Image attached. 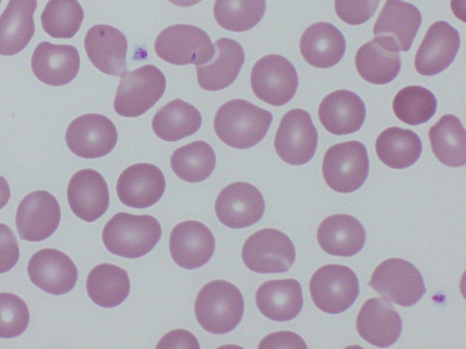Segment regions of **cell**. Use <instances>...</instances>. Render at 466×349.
<instances>
[{
    "label": "cell",
    "instance_id": "1",
    "mask_svg": "<svg viewBox=\"0 0 466 349\" xmlns=\"http://www.w3.org/2000/svg\"><path fill=\"white\" fill-rule=\"evenodd\" d=\"M272 114L246 100L233 99L222 105L214 117V129L226 145L248 149L267 135Z\"/></svg>",
    "mask_w": 466,
    "mask_h": 349
},
{
    "label": "cell",
    "instance_id": "2",
    "mask_svg": "<svg viewBox=\"0 0 466 349\" xmlns=\"http://www.w3.org/2000/svg\"><path fill=\"white\" fill-rule=\"evenodd\" d=\"M244 313L243 296L233 284L215 280L205 284L195 301V315L200 326L215 334L235 329Z\"/></svg>",
    "mask_w": 466,
    "mask_h": 349
},
{
    "label": "cell",
    "instance_id": "3",
    "mask_svg": "<svg viewBox=\"0 0 466 349\" xmlns=\"http://www.w3.org/2000/svg\"><path fill=\"white\" fill-rule=\"evenodd\" d=\"M161 236V225L148 214H116L105 225L102 239L106 248L126 258H138L149 253Z\"/></svg>",
    "mask_w": 466,
    "mask_h": 349
},
{
    "label": "cell",
    "instance_id": "4",
    "mask_svg": "<svg viewBox=\"0 0 466 349\" xmlns=\"http://www.w3.org/2000/svg\"><path fill=\"white\" fill-rule=\"evenodd\" d=\"M166 77L155 65L127 71L119 81L114 100L116 113L125 117L145 114L164 95Z\"/></svg>",
    "mask_w": 466,
    "mask_h": 349
},
{
    "label": "cell",
    "instance_id": "5",
    "mask_svg": "<svg viewBox=\"0 0 466 349\" xmlns=\"http://www.w3.org/2000/svg\"><path fill=\"white\" fill-rule=\"evenodd\" d=\"M369 169L367 148L359 141L336 144L323 157V178L339 193L348 194L359 189L366 181Z\"/></svg>",
    "mask_w": 466,
    "mask_h": 349
},
{
    "label": "cell",
    "instance_id": "6",
    "mask_svg": "<svg viewBox=\"0 0 466 349\" xmlns=\"http://www.w3.org/2000/svg\"><path fill=\"white\" fill-rule=\"evenodd\" d=\"M159 58L176 65L208 63L214 55L215 45L208 35L191 25H174L159 33L155 42Z\"/></svg>",
    "mask_w": 466,
    "mask_h": 349
},
{
    "label": "cell",
    "instance_id": "7",
    "mask_svg": "<svg viewBox=\"0 0 466 349\" xmlns=\"http://www.w3.org/2000/svg\"><path fill=\"white\" fill-rule=\"evenodd\" d=\"M309 291L319 309L328 314H339L354 304L360 285L356 274L350 267L329 264L313 274Z\"/></svg>",
    "mask_w": 466,
    "mask_h": 349
},
{
    "label": "cell",
    "instance_id": "8",
    "mask_svg": "<svg viewBox=\"0 0 466 349\" xmlns=\"http://www.w3.org/2000/svg\"><path fill=\"white\" fill-rule=\"evenodd\" d=\"M369 285L386 300L404 307L415 304L426 292L420 272L400 258L381 262L374 270Z\"/></svg>",
    "mask_w": 466,
    "mask_h": 349
},
{
    "label": "cell",
    "instance_id": "9",
    "mask_svg": "<svg viewBox=\"0 0 466 349\" xmlns=\"http://www.w3.org/2000/svg\"><path fill=\"white\" fill-rule=\"evenodd\" d=\"M245 265L258 274L287 272L296 259L289 237L279 230L264 228L250 235L242 247Z\"/></svg>",
    "mask_w": 466,
    "mask_h": 349
},
{
    "label": "cell",
    "instance_id": "10",
    "mask_svg": "<svg viewBox=\"0 0 466 349\" xmlns=\"http://www.w3.org/2000/svg\"><path fill=\"white\" fill-rule=\"evenodd\" d=\"M250 85L258 99L280 106L296 94L299 77L296 68L287 58L280 55H268L253 65Z\"/></svg>",
    "mask_w": 466,
    "mask_h": 349
},
{
    "label": "cell",
    "instance_id": "11",
    "mask_svg": "<svg viewBox=\"0 0 466 349\" xmlns=\"http://www.w3.org/2000/svg\"><path fill=\"white\" fill-rule=\"evenodd\" d=\"M318 131L310 115L303 109H292L281 118L274 146L278 155L292 165L308 163L318 146Z\"/></svg>",
    "mask_w": 466,
    "mask_h": 349
},
{
    "label": "cell",
    "instance_id": "12",
    "mask_svg": "<svg viewBox=\"0 0 466 349\" xmlns=\"http://www.w3.org/2000/svg\"><path fill=\"white\" fill-rule=\"evenodd\" d=\"M66 142L76 155L87 159L98 158L114 149L117 131L108 117L100 114H86L69 124Z\"/></svg>",
    "mask_w": 466,
    "mask_h": 349
},
{
    "label": "cell",
    "instance_id": "13",
    "mask_svg": "<svg viewBox=\"0 0 466 349\" xmlns=\"http://www.w3.org/2000/svg\"><path fill=\"white\" fill-rule=\"evenodd\" d=\"M61 219L56 197L45 190L34 191L20 202L15 224L21 239L38 242L55 233Z\"/></svg>",
    "mask_w": 466,
    "mask_h": 349
},
{
    "label": "cell",
    "instance_id": "14",
    "mask_svg": "<svg viewBox=\"0 0 466 349\" xmlns=\"http://www.w3.org/2000/svg\"><path fill=\"white\" fill-rule=\"evenodd\" d=\"M216 215L230 228H244L258 222L265 211L261 193L253 184L236 182L218 194L215 203Z\"/></svg>",
    "mask_w": 466,
    "mask_h": 349
},
{
    "label": "cell",
    "instance_id": "15",
    "mask_svg": "<svg viewBox=\"0 0 466 349\" xmlns=\"http://www.w3.org/2000/svg\"><path fill=\"white\" fill-rule=\"evenodd\" d=\"M27 273L35 285L55 295L71 291L78 276L71 258L53 248L42 249L34 254L28 262Z\"/></svg>",
    "mask_w": 466,
    "mask_h": 349
},
{
    "label": "cell",
    "instance_id": "16",
    "mask_svg": "<svg viewBox=\"0 0 466 349\" xmlns=\"http://www.w3.org/2000/svg\"><path fill=\"white\" fill-rule=\"evenodd\" d=\"M166 180L155 165L138 163L126 168L118 177L116 194L120 201L134 208H147L163 195Z\"/></svg>",
    "mask_w": 466,
    "mask_h": 349
},
{
    "label": "cell",
    "instance_id": "17",
    "mask_svg": "<svg viewBox=\"0 0 466 349\" xmlns=\"http://www.w3.org/2000/svg\"><path fill=\"white\" fill-rule=\"evenodd\" d=\"M459 32L445 21L432 24L427 30L414 58L416 71L427 76L445 70L454 60L460 47Z\"/></svg>",
    "mask_w": 466,
    "mask_h": 349
},
{
    "label": "cell",
    "instance_id": "18",
    "mask_svg": "<svg viewBox=\"0 0 466 349\" xmlns=\"http://www.w3.org/2000/svg\"><path fill=\"white\" fill-rule=\"evenodd\" d=\"M215 250L211 231L198 221H184L171 231L169 251L174 262L185 269L206 264Z\"/></svg>",
    "mask_w": 466,
    "mask_h": 349
},
{
    "label": "cell",
    "instance_id": "19",
    "mask_svg": "<svg viewBox=\"0 0 466 349\" xmlns=\"http://www.w3.org/2000/svg\"><path fill=\"white\" fill-rule=\"evenodd\" d=\"M85 49L91 63L102 73L121 76L127 72V41L108 25H96L86 33Z\"/></svg>",
    "mask_w": 466,
    "mask_h": 349
},
{
    "label": "cell",
    "instance_id": "20",
    "mask_svg": "<svg viewBox=\"0 0 466 349\" xmlns=\"http://www.w3.org/2000/svg\"><path fill=\"white\" fill-rule=\"evenodd\" d=\"M67 200L73 213L86 222L100 218L109 204L108 186L97 171L82 169L71 177Z\"/></svg>",
    "mask_w": 466,
    "mask_h": 349
},
{
    "label": "cell",
    "instance_id": "21",
    "mask_svg": "<svg viewBox=\"0 0 466 349\" xmlns=\"http://www.w3.org/2000/svg\"><path fill=\"white\" fill-rule=\"evenodd\" d=\"M399 46L390 36H376L361 45L355 55L359 75L367 82L385 85L400 70Z\"/></svg>",
    "mask_w": 466,
    "mask_h": 349
},
{
    "label": "cell",
    "instance_id": "22",
    "mask_svg": "<svg viewBox=\"0 0 466 349\" xmlns=\"http://www.w3.org/2000/svg\"><path fill=\"white\" fill-rule=\"evenodd\" d=\"M31 67L36 78L44 84L60 86L76 76L80 57L73 45L41 42L32 55Z\"/></svg>",
    "mask_w": 466,
    "mask_h": 349
},
{
    "label": "cell",
    "instance_id": "23",
    "mask_svg": "<svg viewBox=\"0 0 466 349\" xmlns=\"http://www.w3.org/2000/svg\"><path fill=\"white\" fill-rule=\"evenodd\" d=\"M359 334L377 347H388L399 339L402 321L393 306L382 298L367 300L361 306L356 322Z\"/></svg>",
    "mask_w": 466,
    "mask_h": 349
},
{
    "label": "cell",
    "instance_id": "24",
    "mask_svg": "<svg viewBox=\"0 0 466 349\" xmlns=\"http://www.w3.org/2000/svg\"><path fill=\"white\" fill-rule=\"evenodd\" d=\"M318 114L327 131L343 135L360 129L366 117V108L362 99L354 92L339 89L322 99Z\"/></svg>",
    "mask_w": 466,
    "mask_h": 349
},
{
    "label": "cell",
    "instance_id": "25",
    "mask_svg": "<svg viewBox=\"0 0 466 349\" xmlns=\"http://www.w3.org/2000/svg\"><path fill=\"white\" fill-rule=\"evenodd\" d=\"M213 57L196 65L198 83L207 91H218L230 85L244 64L245 53L239 43L222 37L215 43Z\"/></svg>",
    "mask_w": 466,
    "mask_h": 349
},
{
    "label": "cell",
    "instance_id": "26",
    "mask_svg": "<svg viewBox=\"0 0 466 349\" xmlns=\"http://www.w3.org/2000/svg\"><path fill=\"white\" fill-rule=\"evenodd\" d=\"M317 240L323 251L337 256H352L366 242V233L360 221L346 214L325 218L319 225Z\"/></svg>",
    "mask_w": 466,
    "mask_h": 349
},
{
    "label": "cell",
    "instance_id": "27",
    "mask_svg": "<svg viewBox=\"0 0 466 349\" xmlns=\"http://www.w3.org/2000/svg\"><path fill=\"white\" fill-rule=\"evenodd\" d=\"M256 304L267 318L278 322L289 321L302 309L301 285L291 278L267 281L256 292Z\"/></svg>",
    "mask_w": 466,
    "mask_h": 349
},
{
    "label": "cell",
    "instance_id": "28",
    "mask_svg": "<svg viewBox=\"0 0 466 349\" xmlns=\"http://www.w3.org/2000/svg\"><path fill=\"white\" fill-rule=\"evenodd\" d=\"M299 49L304 59L318 68H329L338 64L346 51L342 33L326 22L309 25L302 34Z\"/></svg>",
    "mask_w": 466,
    "mask_h": 349
},
{
    "label": "cell",
    "instance_id": "29",
    "mask_svg": "<svg viewBox=\"0 0 466 349\" xmlns=\"http://www.w3.org/2000/svg\"><path fill=\"white\" fill-rule=\"evenodd\" d=\"M36 5V0H9L0 16V55H16L29 44Z\"/></svg>",
    "mask_w": 466,
    "mask_h": 349
},
{
    "label": "cell",
    "instance_id": "30",
    "mask_svg": "<svg viewBox=\"0 0 466 349\" xmlns=\"http://www.w3.org/2000/svg\"><path fill=\"white\" fill-rule=\"evenodd\" d=\"M421 24L420 10L401 0H386L373 26L376 36H390L399 48L409 51Z\"/></svg>",
    "mask_w": 466,
    "mask_h": 349
},
{
    "label": "cell",
    "instance_id": "31",
    "mask_svg": "<svg viewBox=\"0 0 466 349\" xmlns=\"http://www.w3.org/2000/svg\"><path fill=\"white\" fill-rule=\"evenodd\" d=\"M201 123L202 116L194 105L181 99H175L155 114L152 128L158 138L176 142L195 134Z\"/></svg>",
    "mask_w": 466,
    "mask_h": 349
},
{
    "label": "cell",
    "instance_id": "32",
    "mask_svg": "<svg viewBox=\"0 0 466 349\" xmlns=\"http://www.w3.org/2000/svg\"><path fill=\"white\" fill-rule=\"evenodd\" d=\"M375 149L384 165L394 169H403L417 162L422 152V144L413 131L393 126L379 135Z\"/></svg>",
    "mask_w": 466,
    "mask_h": 349
},
{
    "label": "cell",
    "instance_id": "33",
    "mask_svg": "<svg viewBox=\"0 0 466 349\" xmlns=\"http://www.w3.org/2000/svg\"><path fill=\"white\" fill-rule=\"evenodd\" d=\"M431 150L436 158L451 167L466 164V133L460 119L444 115L429 130Z\"/></svg>",
    "mask_w": 466,
    "mask_h": 349
},
{
    "label": "cell",
    "instance_id": "34",
    "mask_svg": "<svg viewBox=\"0 0 466 349\" xmlns=\"http://www.w3.org/2000/svg\"><path fill=\"white\" fill-rule=\"evenodd\" d=\"M86 291L97 305L111 308L127 297L130 281L127 273L117 265L101 264L95 266L86 279Z\"/></svg>",
    "mask_w": 466,
    "mask_h": 349
},
{
    "label": "cell",
    "instance_id": "35",
    "mask_svg": "<svg viewBox=\"0 0 466 349\" xmlns=\"http://www.w3.org/2000/svg\"><path fill=\"white\" fill-rule=\"evenodd\" d=\"M170 165L180 179L198 183L212 174L216 165V155L208 143L194 141L175 150Z\"/></svg>",
    "mask_w": 466,
    "mask_h": 349
},
{
    "label": "cell",
    "instance_id": "36",
    "mask_svg": "<svg viewBox=\"0 0 466 349\" xmlns=\"http://www.w3.org/2000/svg\"><path fill=\"white\" fill-rule=\"evenodd\" d=\"M266 0H216L213 13L217 23L232 32L251 29L262 19Z\"/></svg>",
    "mask_w": 466,
    "mask_h": 349
},
{
    "label": "cell",
    "instance_id": "37",
    "mask_svg": "<svg viewBox=\"0 0 466 349\" xmlns=\"http://www.w3.org/2000/svg\"><path fill=\"white\" fill-rule=\"evenodd\" d=\"M395 115L403 123L418 125L429 121L437 109L434 95L420 85H409L400 89L392 102Z\"/></svg>",
    "mask_w": 466,
    "mask_h": 349
},
{
    "label": "cell",
    "instance_id": "38",
    "mask_svg": "<svg viewBox=\"0 0 466 349\" xmlns=\"http://www.w3.org/2000/svg\"><path fill=\"white\" fill-rule=\"evenodd\" d=\"M84 11L77 0H49L41 15L43 29L55 38H71L79 30Z\"/></svg>",
    "mask_w": 466,
    "mask_h": 349
},
{
    "label": "cell",
    "instance_id": "39",
    "mask_svg": "<svg viewBox=\"0 0 466 349\" xmlns=\"http://www.w3.org/2000/svg\"><path fill=\"white\" fill-rule=\"evenodd\" d=\"M28 323L29 311L24 300L14 294L0 293V337L20 335Z\"/></svg>",
    "mask_w": 466,
    "mask_h": 349
},
{
    "label": "cell",
    "instance_id": "40",
    "mask_svg": "<svg viewBox=\"0 0 466 349\" xmlns=\"http://www.w3.org/2000/svg\"><path fill=\"white\" fill-rule=\"evenodd\" d=\"M380 0H335L337 15L345 23L358 25L367 22L376 12Z\"/></svg>",
    "mask_w": 466,
    "mask_h": 349
},
{
    "label": "cell",
    "instance_id": "41",
    "mask_svg": "<svg viewBox=\"0 0 466 349\" xmlns=\"http://www.w3.org/2000/svg\"><path fill=\"white\" fill-rule=\"evenodd\" d=\"M18 259V242L12 230L0 223V274L12 269Z\"/></svg>",
    "mask_w": 466,
    "mask_h": 349
},
{
    "label": "cell",
    "instance_id": "42",
    "mask_svg": "<svg viewBox=\"0 0 466 349\" xmlns=\"http://www.w3.org/2000/svg\"><path fill=\"white\" fill-rule=\"evenodd\" d=\"M258 348H303L307 345L304 340L296 333L282 331L270 334L264 337Z\"/></svg>",
    "mask_w": 466,
    "mask_h": 349
},
{
    "label": "cell",
    "instance_id": "43",
    "mask_svg": "<svg viewBox=\"0 0 466 349\" xmlns=\"http://www.w3.org/2000/svg\"><path fill=\"white\" fill-rule=\"evenodd\" d=\"M157 347L167 348H199L197 338L188 331L178 329L166 334L159 341Z\"/></svg>",
    "mask_w": 466,
    "mask_h": 349
},
{
    "label": "cell",
    "instance_id": "44",
    "mask_svg": "<svg viewBox=\"0 0 466 349\" xmlns=\"http://www.w3.org/2000/svg\"><path fill=\"white\" fill-rule=\"evenodd\" d=\"M10 194L11 192L6 179L0 175V209L7 204Z\"/></svg>",
    "mask_w": 466,
    "mask_h": 349
},
{
    "label": "cell",
    "instance_id": "45",
    "mask_svg": "<svg viewBox=\"0 0 466 349\" xmlns=\"http://www.w3.org/2000/svg\"><path fill=\"white\" fill-rule=\"evenodd\" d=\"M168 1L176 5H178L181 7H186V6H191V5H197L201 0H168Z\"/></svg>",
    "mask_w": 466,
    "mask_h": 349
},
{
    "label": "cell",
    "instance_id": "46",
    "mask_svg": "<svg viewBox=\"0 0 466 349\" xmlns=\"http://www.w3.org/2000/svg\"><path fill=\"white\" fill-rule=\"evenodd\" d=\"M2 0H0V3H1Z\"/></svg>",
    "mask_w": 466,
    "mask_h": 349
}]
</instances>
